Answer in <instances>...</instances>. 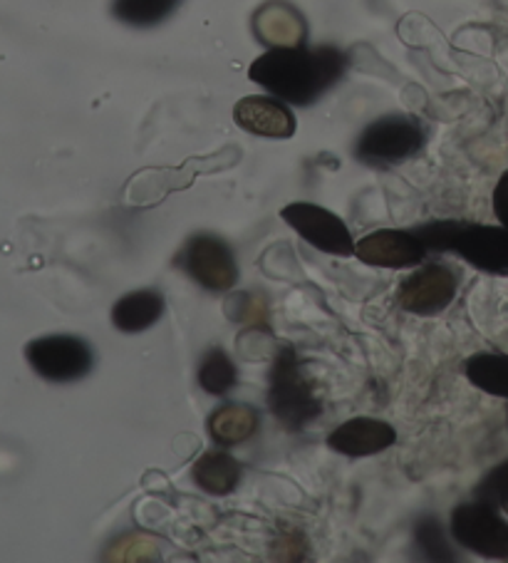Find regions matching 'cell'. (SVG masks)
<instances>
[{
    "mask_svg": "<svg viewBox=\"0 0 508 563\" xmlns=\"http://www.w3.org/2000/svg\"><path fill=\"white\" fill-rule=\"evenodd\" d=\"M494 213L501 221V227L508 229V172L501 174L494 189Z\"/></svg>",
    "mask_w": 508,
    "mask_h": 563,
    "instance_id": "44dd1931",
    "label": "cell"
},
{
    "mask_svg": "<svg viewBox=\"0 0 508 563\" xmlns=\"http://www.w3.org/2000/svg\"><path fill=\"white\" fill-rule=\"evenodd\" d=\"M424 128L409 114H385L367 124L355 144V157L367 167H393L422 150Z\"/></svg>",
    "mask_w": 508,
    "mask_h": 563,
    "instance_id": "277c9868",
    "label": "cell"
},
{
    "mask_svg": "<svg viewBox=\"0 0 508 563\" xmlns=\"http://www.w3.org/2000/svg\"><path fill=\"white\" fill-rule=\"evenodd\" d=\"M181 0H112V15L132 27H154L164 23Z\"/></svg>",
    "mask_w": 508,
    "mask_h": 563,
    "instance_id": "e0dca14e",
    "label": "cell"
},
{
    "mask_svg": "<svg viewBox=\"0 0 508 563\" xmlns=\"http://www.w3.org/2000/svg\"><path fill=\"white\" fill-rule=\"evenodd\" d=\"M397 442L395 427L375 417H355L330 432L328 446L345 457H369V454L385 452Z\"/></svg>",
    "mask_w": 508,
    "mask_h": 563,
    "instance_id": "7c38bea8",
    "label": "cell"
},
{
    "mask_svg": "<svg viewBox=\"0 0 508 563\" xmlns=\"http://www.w3.org/2000/svg\"><path fill=\"white\" fill-rule=\"evenodd\" d=\"M427 254L424 241L405 229H379L355 244V256L375 268H412L422 264Z\"/></svg>",
    "mask_w": 508,
    "mask_h": 563,
    "instance_id": "30bf717a",
    "label": "cell"
},
{
    "mask_svg": "<svg viewBox=\"0 0 508 563\" xmlns=\"http://www.w3.org/2000/svg\"><path fill=\"white\" fill-rule=\"evenodd\" d=\"M280 217L300 239H306L312 249L322 251V254L355 256V241L347 223L330 209L310 201H296L288 203L280 211Z\"/></svg>",
    "mask_w": 508,
    "mask_h": 563,
    "instance_id": "ba28073f",
    "label": "cell"
},
{
    "mask_svg": "<svg viewBox=\"0 0 508 563\" xmlns=\"http://www.w3.org/2000/svg\"><path fill=\"white\" fill-rule=\"evenodd\" d=\"M177 266L194 280V284L213 290V294L231 290L239 280L236 256H233L227 241L213 234L191 236L179 251Z\"/></svg>",
    "mask_w": 508,
    "mask_h": 563,
    "instance_id": "52a82bcc",
    "label": "cell"
},
{
    "mask_svg": "<svg viewBox=\"0 0 508 563\" xmlns=\"http://www.w3.org/2000/svg\"><path fill=\"white\" fill-rule=\"evenodd\" d=\"M454 541L484 559L508 561V521L488 501L476 499L459 504L452 511Z\"/></svg>",
    "mask_w": 508,
    "mask_h": 563,
    "instance_id": "8992f818",
    "label": "cell"
},
{
    "mask_svg": "<svg viewBox=\"0 0 508 563\" xmlns=\"http://www.w3.org/2000/svg\"><path fill=\"white\" fill-rule=\"evenodd\" d=\"M459 276L444 264H427L397 288V306L415 316H439L454 303Z\"/></svg>",
    "mask_w": 508,
    "mask_h": 563,
    "instance_id": "9c48e42d",
    "label": "cell"
},
{
    "mask_svg": "<svg viewBox=\"0 0 508 563\" xmlns=\"http://www.w3.org/2000/svg\"><path fill=\"white\" fill-rule=\"evenodd\" d=\"M209 434L219 446L246 442L258 430V415L249 405H223L209 417Z\"/></svg>",
    "mask_w": 508,
    "mask_h": 563,
    "instance_id": "9a60e30c",
    "label": "cell"
},
{
    "mask_svg": "<svg viewBox=\"0 0 508 563\" xmlns=\"http://www.w3.org/2000/svg\"><path fill=\"white\" fill-rule=\"evenodd\" d=\"M239 383L236 365L221 347H211L199 363V385L209 395H229Z\"/></svg>",
    "mask_w": 508,
    "mask_h": 563,
    "instance_id": "ac0fdd59",
    "label": "cell"
},
{
    "mask_svg": "<svg viewBox=\"0 0 508 563\" xmlns=\"http://www.w3.org/2000/svg\"><path fill=\"white\" fill-rule=\"evenodd\" d=\"M415 543L427 561H454L452 547L446 541V531L437 517H419L415 523Z\"/></svg>",
    "mask_w": 508,
    "mask_h": 563,
    "instance_id": "d6986e66",
    "label": "cell"
},
{
    "mask_svg": "<svg viewBox=\"0 0 508 563\" xmlns=\"http://www.w3.org/2000/svg\"><path fill=\"white\" fill-rule=\"evenodd\" d=\"M191 477L197 482V487L213 497H227L241 484L243 477V464L229 452L213 450L201 454L197 464L191 467Z\"/></svg>",
    "mask_w": 508,
    "mask_h": 563,
    "instance_id": "5bb4252c",
    "label": "cell"
},
{
    "mask_svg": "<svg viewBox=\"0 0 508 563\" xmlns=\"http://www.w3.org/2000/svg\"><path fill=\"white\" fill-rule=\"evenodd\" d=\"M164 296L159 290H132L112 306V325L126 335L144 333L164 316Z\"/></svg>",
    "mask_w": 508,
    "mask_h": 563,
    "instance_id": "4fadbf2b",
    "label": "cell"
},
{
    "mask_svg": "<svg viewBox=\"0 0 508 563\" xmlns=\"http://www.w3.org/2000/svg\"><path fill=\"white\" fill-rule=\"evenodd\" d=\"M268 410L288 432H300L318 420L322 400L316 383L306 373V365L292 347L276 353L268 373Z\"/></svg>",
    "mask_w": 508,
    "mask_h": 563,
    "instance_id": "3957f363",
    "label": "cell"
},
{
    "mask_svg": "<svg viewBox=\"0 0 508 563\" xmlns=\"http://www.w3.org/2000/svg\"><path fill=\"white\" fill-rule=\"evenodd\" d=\"M429 251H452L484 274L508 276V229L472 221H427L412 229Z\"/></svg>",
    "mask_w": 508,
    "mask_h": 563,
    "instance_id": "7a4b0ae2",
    "label": "cell"
},
{
    "mask_svg": "<svg viewBox=\"0 0 508 563\" xmlns=\"http://www.w3.org/2000/svg\"><path fill=\"white\" fill-rule=\"evenodd\" d=\"M233 120L241 130L256 134V137L288 140L296 134V118L278 97H243L233 107Z\"/></svg>",
    "mask_w": 508,
    "mask_h": 563,
    "instance_id": "8fae6325",
    "label": "cell"
},
{
    "mask_svg": "<svg viewBox=\"0 0 508 563\" xmlns=\"http://www.w3.org/2000/svg\"><path fill=\"white\" fill-rule=\"evenodd\" d=\"M464 373L478 390L508 400V355L476 353L464 363Z\"/></svg>",
    "mask_w": 508,
    "mask_h": 563,
    "instance_id": "2e32d148",
    "label": "cell"
},
{
    "mask_svg": "<svg viewBox=\"0 0 508 563\" xmlns=\"http://www.w3.org/2000/svg\"><path fill=\"white\" fill-rule=\"evenodd\" d=\"M27 365L47 383H77L92 373L95 353L77 335H45L25 345Z\"/></svg>",
    "mask_w": 508,
    "mask_h": 563,
    "instance_id": "5b68a950",
    "label": "cell"
},
{
    "mask_svg": "<svg viewBox=\"0 0 508 563\" xmlns=\"http://www.w3.org/2000/svg\"><path fill=\"white\" fill-rule=\"evenodd\" d=\"M474 497L488 501L498 511L508 514V460L498 464V467H494L482 482H478Z\"/></svg>",
    "mask_w": 508,
    "mask_h": 563,
    "instance_id": "ffe728a7",
    "label": "cell"
},
{
    "mask_svg": "<svg viewBox=\"0 0 508 563\" xmlns=\"http://www.w3.org/2000/svg\"><path fill=\"white\" fill-rule=\"evenodd\" d=\"M345 70V53L332 45H276L251 63L249 80L283 102L310 107L343 80Z\"/></svg>",
    "mask_w": 508,
    "mask_h": 563,
    "instance_id": "6da1fadb",
    "label": "cell"
}]
</instances>
